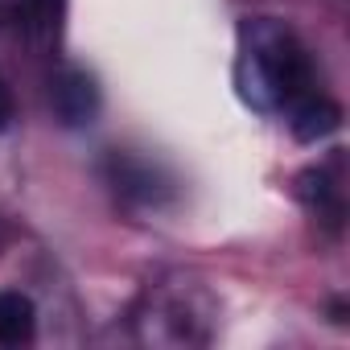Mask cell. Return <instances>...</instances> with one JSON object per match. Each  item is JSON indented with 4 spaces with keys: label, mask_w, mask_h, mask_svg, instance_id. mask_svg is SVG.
Here are the masks:
<instances>
[{
    "label": "cell",
    "mask_w": 350,
    "mask_h": 350,
    "mask_svg": "<svg viewBox=\"0 0 350 350\" xmlns=\"http://www.w3.org/2000/svg\"><path fill=\"white\" fill-rule=\"evenodd\" d=\"M116 190L120 194H136L140 202H157V194H161V182H157V169H148V165H136V161H120L116 157Z\"/></svg>",
    "instance_id": "cell-6"
},
{
    "label": "cell",
    "mask_w": 350,
    "mask_h": 350,
    "mask_svg": "<svg viewBox=\"0 0 350 350\" xmlns=\"http://www.w3.org/2000/svg\"><path fill=\"white\" fill-rule=\"evenodd\" d=\"M62 17H66V0H9V21L17 38L33 50H54L62 38Z\"/></svg>",
    "instance_id": "cell-3"
},
{
    "label": "cell",
    "mask_w": 350,
    "mask_h": 350,
    "mask_svg": "<svg viewBox=\"0 0 350 350\" xmlns=\"http://www.w3.org/2000/svg\"><path fill=\"white\" fill-rule=\"evenodd\" d=\"M13 124V91H9V83L0 79V132H5Z\"/></svg>",
    "instance_id": "cell-8"
},
{
    "label": "cell",
    "mask_w": 350,
    "mask_h": 350,
    "mask_svg": "<svg viewBox=\"0 0 350 350\" xmlns=\"http://www.w3.org/2000/svg\"><path fill=\"white\" fill-rule=\"evenodd\" d=\"M50 107L66 128H83L99 116V87L87 70L79 66H62L50 79Z\"/></svg>",
    "instance_id": "cell-2"
},
{
    "label": "cell",
    "mask_w": 350,
    "mask_h": 350,
    "mask_svg": "<svg viewBox=\"0 0 350 350\" xmlns=\"http://www.w3.org/2000/svg\"><path fill=\"white\" fill-rule=\"evenodd\" d=\"M38 329V305L25 293H0V346H25Z\"/></svg>",
    "instance_id": "cell-5"
},
{
    "label": "cell",
    "mask_w": 350,
    "mask_h": 350,
    "mask_svg": "<svg viewBox=\"0 0 350 350\" xmlns=\"http://www.w3.org/2000/svg\"><path fill=\"white\" fill-rule=\"evenodd\" d=\"M9 239H13V223H9L5 215H0V252L9 247Z\"/></svg>",
    "instance_id": "cell-9"
},
{
    "label": "cell",
    "mask_w": 350,
    "mask_h": 350,
    "mask_svg": "<svg viewBox=\"0 0 350 350\" xmlns=\"http://www.w3.org/2000/svg\"><path fill=\"white\" fill-rule=\"evenodd\" d=\"M235 87L260 111H288L313 91V62L297 33L272 17H252L239 25Z\"/></svg>",
    "instance_id": "cell-1"
},
{
    "label": "cell",
    "mask_w": 350,
    "mask_h": 350,
    "mask_svg": "<svg viewBox=\"0 0 350 350\" xmlns=\"http://www.w3.org/2000/svg\"><path fill=\"white\" fill-rule=\"evenodd\" d=\"M338 120H342L338 103H329V99L317 95V91L301 95V99L288 107V124H293V136H297V140H321V136H329V132L338 128Z\"/></svg>",
    "instance_id": "cell-4"
},
{
    "label": "cell",
    "mask_w": 350,
    "mask_h": 350,
    "mask_svg": "<svg viewBox=\"0 0 350 350\" xmlns=\"http://www.w3.org/2000/svg\"><path fill=\"white\" fill-rule=\"evenodd\" d=\"M297 194H301V202L313 206V211H329V215L342 211V202H338V186L325 178V169H305L301 178H297Z\"/></svg>",
    "instance_id": "cell-7"
}]
</instances>
